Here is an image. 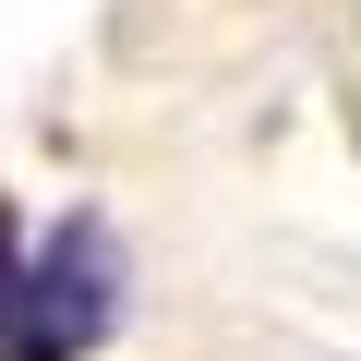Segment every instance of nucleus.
Returning <instances> with one entry per match:
<instances>
[{"instance_id":"1","label":"nucleus","mask_w":361,"mask_h":361,"mask_svg":"<svg viewBox=\"0 0 361 361\" xmlns=\"http://www.w3.org/2000/svg\"><path fill=\"white\" fill-rule=\"evenodd\" d=\"M109 325H121V265L97 229L25 241L0 217V361H85Z\"/></svg>"}]
</instances>
